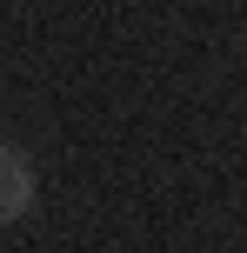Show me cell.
Instances as JSON below:
<instances>
[{"mask_svg": "<svg viewBox=\"0 0 247 253\" xmlns=\"http://www.w3.org/2000/svg\"><path fill=\"white\" fill-rule=\"evenodd\" d=\"M34 160H27L20 147H7L0 140V227H13V220H27V207H34Z\"/></svg>", "mask_w": 247, "mask_h": 253, "instance_id": "obj_1", "label": "cell"}]
</instances>
